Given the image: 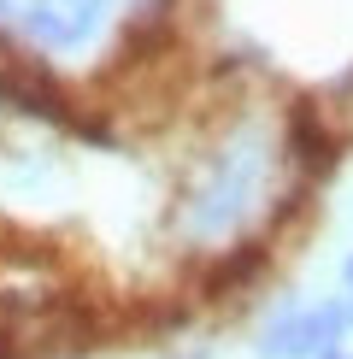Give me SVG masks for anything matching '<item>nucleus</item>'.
Listing matches in <instances>:
<instances>
[{"mask_svg":"<svg viewBox=\"0 0 353 359\" xmlns=\"http://www.w3.org/2000/svg\"><path fill=\"white\" fill-rule=\"evenodd\" d=\"M347 312L342 306H312V312H289L265 330V359H324L335 353Z\"/></svg>","mask_w":353,"mask_h":359,"instance_id":"nucleus-1","label":"nucleus"},{"mask_svg":"<svg viewBox=\"0 0 353 359\" xmlns=\"http://www.w3.org/2000/svg\"><path fill=\"white\" fill-rule=\"evenodd\" d=\"M347 283H353V259H347Z\"/></svg>","mask_w":353,"mask_h":359,"instance_id":"nucleus-2","label":"nucleus"}]
</instances>
